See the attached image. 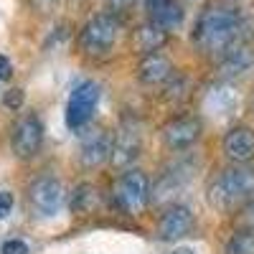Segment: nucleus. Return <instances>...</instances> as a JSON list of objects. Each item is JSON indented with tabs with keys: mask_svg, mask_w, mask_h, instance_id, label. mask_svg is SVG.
Listing matches in <instances>:
<instances>
[{
	"mask_svg": "<svg viewBox=\"0 0 254 254\" xmlns=\"http://www.w3.org/2000/svg\"><path fill=\"white\" fill-rule=\"evenodd\" d=\"M254 38V20L242 13L237 5L216 3L198 13V20L190 33L193 46L211 59H221L239 44H252Z\"/></svg>",
	"mask_w": 254,
	"mask_h": 254,
	"instance_id": "nucleus-1",
	"label": "nucleus"
},
{
	"mask_svg": "<svg viewBox=\"0 0 254 254\" xmlns=\"http://www.w3.org/2000/svg\"><path fill=\"white\" fill-rule=\"evenodd\" d=\"M208 206L221 214L242 211L254 198V165L249 163H231L219 171L206 186Z\"/></svg>",
	"mask_w": 254,
	"mask_h": 254,
	"instance_id": "nucleus-2",
	"label": "nucleus"
},
{
	"mask_svg": "<svg viewBox=\"0 0 254 254\" xmlns=\"http://www.w3.org/2000/svg\"><path fill=\"white\" fill-rule=\"evenodd\" d=\"M120 33H122V18L110 10H102L81 26L79 49L87 56H104L117 46Z\"/></svg>",
	"mask_w": 254,
	"mask_h": 254,
	"instance_id": "nucleus-3",
	"label": "nucleus"
},
{
	"mask_svg": "<svg viewBox=\"0 0 254 254\" xmlns=\"http://www.w3.org/2000/svg\"><path fill=\"white\" fill-rule=\"evenodd\" d=\"M115 201L130 216H137L153 201V186L140 168H125L115 183Z\"/></svg>",
	"mask_w": 254,
	"mask_h": 254,
	"instance_id": "nucleus-4",
	"label": "nucleus"
},
{
	"mask_svg": "<svg viewBox=\"0 0 254 254\" xmlns=\"http://www.w3.org/2000/svg\"><path fill=\"white\" fill-rule=\"evenodd\" d=\"M66 203V190L56 176H38L28 186V206L38 219H56Z\"/></svg>",
	"mask_w": 254,
	"mask_h": 254,
	"instance_id": "nucleus-5",
	"label": "nucleus"
},
{
	"mask_svg": "<svg viewBox=\"0 0 254 254\" xmlns=\"http://www.w3.org/2000/svg\"><path fill=\"white\" fill-rule=\"evenodd\" d=\"M99 104V87L94 81H81L71 89L69 102H66V127L71 130H81L87 127L97 112Z\"/></svg>",
	"mask_w": 254,
	"mask_h": 254,
	"instance_id": "nucleus-6",
	"label": "nucleus"
},
{
	"mask_svg": "<svg viewBox=\"0 0 254 254\" xmlns=\"http://www.w3.org/2000/svg\"><path fill=\"white\" fill-rule=\"evenodd\" d=\"M201 132H203V125L196 115H181V117H173L163 125L160 137H163V145L168 150L183 153L201 140Z\"/></svg>",
	"mask_w": 254,
	"mask_h": 254,
	"instance_id": "nucleus-7",
	"label": "nucleus"
},
{
	"mask_svg": "<svg viewBox=\"0 0 254 254\" xmlns=\"http://www.w3.org/2000/svg\"><path fill=\"white\" fill-rule=\"evenodd\" d=\"M10 145H13V153L20 160H31L38 155L41 145H44V122H41L38 115H23L15 127H13V135H10Z\"/></svg>",
	"mask_w": 254,
	"mask_h": 254,
	"instance_id": "nucleus-8",
	"label": "nucleus"
},
{
	"mask_svg": "<svg viewBox=\"0 0 254 254\" xmlns=\"http://www.w3.org/2000/svg\"><path fill=\"white\" fill-rule=\"evenodd\" d=\"M193 165L190 160H178L171 168H165L160 178L153 183V203H171L181 190L193 181Z\"/></svg>",
	"mask_w": 254,
	"mask_h": 254,
	"instance_id": "nucleus-9",
	"label": "nucleus"
},
{
	"mask_svg": "<svg viewBox=\"0 0 254 254\" xmlns=\"http://www.w3.org/2000/svg\"><path fill=\"white\" fill-rule=\"evenodd\" d=\"M140 150H142V135L137 130V125L132 122H122L115 135H112V158L110 163L115 168H130L137 158H140Z\"/></svg>",
	"mask_w": 254,
	"mask_h": 254,
	"instance_id": "nucleus-10",
	"label": "nucleus"
},
{
	"mask_svg": "<svg viewBox=\"0 0 254 254\" xmlns=\"http://www.w3.org/2000/svg\"><path fill=\"white\" fill-rule=\"evenodd\" d=\"M193 224H196L193 211L186 203H171L158 221V239L160 242H178V239L190 234Z\"/></svg>",
	"mask_w": 254,
	"mask_h": 254,
	"instance_id": "nucleus-11",
	"label": "nucleus"
},
{
	"mask_svg": "<svg viewBox=\"0 0 254 254\" xmlns=\"http://www.w3.org/2000/svg\"><path fill=\"white\" fill-rule=\"evenodd\" d=\"M112 135L107 130H92L81 137L79 142V163L87 171H94V168L110 163L112 158Z\"/></svg>",
	"mask_w": 254,
	"mask_h": 254,
	"instance_id": "nucleus-12",
	"label": "nucleus"
},
{
	"mask_svg": "<svg viewBox=\"0 0 254 254\" xmlns=\"http://www.w3.org/2000/svg\"><path fill=\"white\" fill-rule=\"evenodd\" d=\"M221 150L229 163H252L254 160V130L247 125H234L224 135Z\"/></svg>",
	"mask_w": 254,
	"mask_h": 254,
	"instance_id": "nucleus-13",
	"label": "nucleus"
},
{
	"mask_svg": "<svg viewBox=\"0 0 254 254\" xmlns=\"http://www.w3.org/2000/svg\"><path fill=\"white\" fill-rule=\"evenodd\" d=\"M216 61H219V76L224 81L242 79L254 69V46L252 44H239Z\"/></svg>",
	"mask_w": 254,
	"mask_h": 254,
	"instance_id": "nucleus-14",
	"label": "nucleus"
},
{
	"mask_svg": "<svg viewBox=\"0 0 254 254\" xmlns=\"http://www.w3.org/2000/svg\"><path fill=\"white\" fill-rule=\"evenodd\" d=\"M173 64L168 56H163L160 51L155 54H145L137 64V79L145 87H160V84L173 79Z\"/></svg>",
	"mask_w": 254,
	"mask_h": 254,
	"instance_id": "nucleus-15",
	"label": "nucleus"
},
{
	"mask_svg": "<svg viewBox=\"0 0 254 254\" xmlns=\"http://www.w3.org/2000/svg\"><path fill=\"white\" fill-rule=\"evenodd\" d=\"M165 44H168V31L160 28L155 20H145L142 26H137V31H135V46L142 51V56L160 51Z\"/></svg>",
	"mask_w": 254,
	"mask_h": 254,
	"instance_id": "nucleus-16",
	"label": "nucleus"
},
{
	"mask_svg": "<svg viewBox=\"0 0 254 254\" xmlns=\"http://www.w3.org/2000/svg\"><path fill=\"white\" fill-rule=\"evenodd\" d=\"M206 110L216 117H226L237 110V94L231 92L226 84H219V87L208 89L206 94Z\"/></svg>",
	"mask_w": 254,
	"mask_h": 254,
	"instance_id": "nucleus-17",
	"label": "nucleus"
},
{
	"mask_svg": "<svg viewBox=\"0 0 254 254\" xmlns=\"http://www.w3.org/2000/svg\"><path fill=\"white\" fill-rule=\"evenodd\" d=\"M150 20H155V23L160 28H165L168 33L171 31H178L183 26V20H186V8L181 0H171V3H165L158 13L150 15Z\"/></svg>",
	"mask_w": 254,
	"mask_h": 254,
	"instance_id": "nucleus-18",
	"label": "nucleus"
},
{
	"mask_svg": "<svg viewBox=\"0 0 254 254\" xmlns=\"http://www.w3.org/2000/svg\"><path fill=\"white\" fill-rule=\"evenodd\" d=\"M224 254H254V229L242 226L234 231L224 247Z\"/></svg>",
	"mask_w": 254,
	"mask_h": 254,
	"instance_id": "nucleus-19",
	"label": "nucleus"
},
{
	"mask_svg": "<svg viewBox=\"0 0 254 254\" xmlns=\"http://www.w3.org/2000/svg\"><path fill=\"white\" fill-rule=\"evenodd\" d=\"M94 203V188L92 186H79L71 193V208L76 211H87Z\"/></svg>",
	"mask_w": 254,
	"mask_h": 254,
	"instance_id": "nucleus-20",
	"label": "nucleus"
},
{
	"mask_svg": "<svg viewBox=\"0 0 254 254\" xmlns=\"http://www.w3.org/2000/svg\"><path fill=\"white\" fill-rule=\"evenodd\" d=\"M135 3H137V0H104V8L122 18L125 13H130L135 8Z\"/></svg>",
	"mask_w": 254,
	"mask_h": 254,
	"instance_id": "nucleus-21",
	"label": "nucleus"
},
{
	"mask_svg": "<svg viewBox=\"0 0 254 254\" xmlns=\"http://www.w3.org/2000/svg\"><path fill=\"white\" fill-rule=\"evenodd\" d=\"M3 104H5L10 112L20 110V107H23V92H20V89H8L5 97H3Z\"/></svg>",
	"mask_w": 254,
	"mask_h": 254,
	"instance_id": "nucleus-22",
	"label": "nucleus"
},
{
	"mask_svg": "<svg viewBox=\"0 0 254 254\" xmlns=\"http://www.w3.org/2000/svg\"><path fill=\"white\" fill-rule=\"evenodd\" d=\"M0 254H31V249H28L26 242H20V239H8V242H3Z\"/></svg>",
	"mask_w": 254,
	"mask_h": 254,
	"instance_id": "nucleus-23",
	"label": "nucleus"
},
{
	"mask_svg": "<svg viewBox=\"0 0 254 254\" xmlns=\"http://www.w3.org/2000/svg\"><path fill=\"white\" fill-rule=\"evenodd\" d=\"M31 3V8L36 10V13H41V15H49L56 5H59V0H28Z\"/></svg>",
	"mask_w": 254,
	"mask_h": 254,
	"instance_id": "nucleus-24",
	"label": "nucleus"
},
{
	"mask_svg": "<svg viewBox=\"0 0 254 254\" xmlns=\"http://www.w3.org/2000/svg\"><path fill=\"white\" fill-rule=\"evenodd\" d=\"M10 211H13V193L0 190V219H5Z\"/></svg>",
	"mask_w": 254,
	"mask_h": 254,
	"instance_id": "nucleus-25",
	"label": "nucleus"
},
{
	"mask_svg": "<svg viewBox=\"0 0 254 254\" xmlns=\"http://www.w3.org/2000/svg\"><path fill=\"white\" fill-rule=\"evenodd\" d=\"M242 226H249V229H254V198L242 208Z\"/></svg>",
	"mask_w": 254,
	"mask_h": 254,
	"instance_id": "nucleus-26",
	"label": "nucleus"
},
{
	"mask_svg": "<svg viewBox=\"0 0 254 254\" xmlns=\"http://www.w3.org/2000/svg\"><path fill=\"white\" fill-rule=\"evenodd\" d=\"M10 76H13V64H10V59H8V56L0 54V79L8 81Z\"/></svg>",
	"mask_w": 254,
	"mask_h": 254,
	"instance_id": "nucleus-27",
	"label": "nucleus"
},
{
	"mask_svg": "<svg viewBox=\"0 0 254 254\" xmlns=\"http://www.w3.org/2000/svg\"><path fill=\"white\" fill-rule=\"evenodd\" d=\"M165 3H171V0H142V5H145V10H147V15H153V13H158Z\"/></svg>",
	"mask_w": 254,
	"mask_h": 254,
	"instance_id": "nucleus-28",
	"label": "nucleus"
},
{
	"mask_svg": "<svg viewBox=\"0 0 254 254\" xmlns=\"http://www.w3.org/2000/svg\"><path fill=\"white\" fill-rule=\"evenodd\" d=\"M171 254H196V249H190V247H176Z\"/></svg>",
	"mask_w": 254,
	"mask_h": 254,
	"instance_id": "nucleus-29",
	"label": "nucleus"
},
{
	"mask_svg": "<svg viewBox=\"0 0 254 254\" xmlns=\"http://www.w3.org/2000/svg\"><path fill=\"white\" fill-rule=\"evenodd\" d=\"M181 3H183V8H186V5H193V8H201V5L206 3V0H181Z\"/></svg>",
	"mask_w": 254,
	"mask_h": 254,
	"instance_id": "nucleus-30",
	"label": "nucleus"
}]
</instances>
